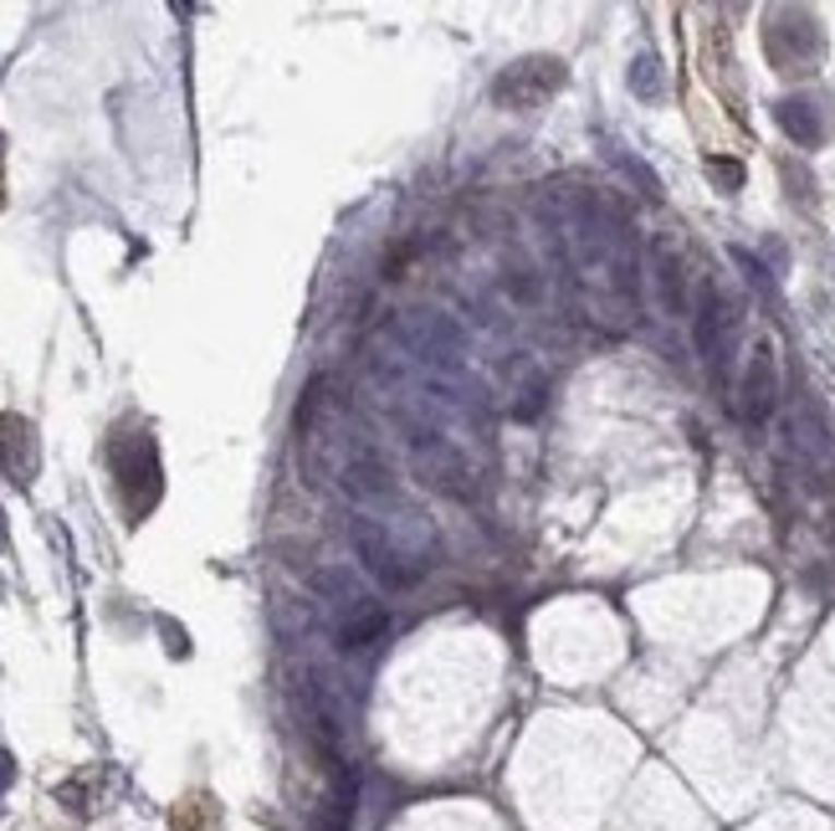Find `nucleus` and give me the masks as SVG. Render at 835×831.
I'll list each match as a JSON object with an SVG mask.
<instances>
[{"mask_svg":"<svg viewBox=\"0 0 835 831\" xmlns=\"http://www.w3.org/2000/svg\"><path fill=\"white\" fill-rule=\"evenodd\" d=\"M779 411V365H774V344L759 340L749 349L743 380H738V416L749 426H764Z\"/></svg>","mask_w":835,"mask_h":831,"instance_id":"39448f33","label":"nucleus"},{"mask_svg":"<svg viewBox=\"0 0 835 831\" xmlns=\"http://www.w3.org/2000/svg\"><path fill=\"white\" fill-rule=\"evenodd\" d=\"M0 462H5V473L11 483H32L36 467H41V447H36V426L26 416H5L0 422Z\"/></svg>","mask_w":835,"mask_h":831,"instance_id":"6e6552de","label":"nucleus"},{"mask_svg":"<svg viewBox=\"0 0 835 831\" xmlns=\"http://www.w3.org/2000/svg\"><path fill=\"white\" fill-rule=\"evenodd\" d=\"M0 549H5V513H0Z\"/></svg>","mask_w":835,"mask_h":831,"instance_id":"aec40b11","label":"nucleus"},{"mask_svg":"<svg viewBox=\"0 0 835 831\" xmlns=\"http://www.w3.org/2000/svg\"><path fill=\"white\" fill-rule=\"evenodd\" d=\"M349 544H354V560L365 565L384 591H410L436 565L431 555H410L405 544H395V534L380 519H369V513H354L349 519Z\"/></svg>","mask_w":835,"mask_h":831,"instance_id":"7ed1b4c3","label":"nucleus"},{"mask_svg":"<svg viewBox=\"0 0 835 831\" xmlns=\"http://www.w3.org/2000/svg\"><path fill=\"white\" fill-rule=\"evenodd\" d=\"M707 170H713V180L728 186V190L743 186V165H733V159H707Z\"/></svg>","mask_w":835,"mask_h":831,"instance_id":"a211bd4d","label":"nucleus"},{"mask_svg":"<svg viewBox=\"0 0 835 831\" xmlns=\"http://www.w3.org/2000/svg\"><path fill=\"white\" fill-rule=\"evenodd\" d=\"M313 591L329 601L338 612V621H349L354 612H365V606H374L369 601V591L354 580V570H344V565H323V570H313Z\"/></svg>","mask_w":835,"mask_h":831,"instance_id":"9b49d317","label":"nucleus"},{"mask_svg":"<svg viewBox=\"0 0 835 831\" xmlns=\"http://www.w3.org/2000/svg\"><path fill=\"white\" fill-rule=\"evenodd\" d=\"M779 129H785L795 144H820L825 139V114H820V98H785L779 103Z\"/></svg>","mask_w":835,"mask_h":831,"instance_id":"ddd939ff","label":"nucleus"},{"mask_svg":"<svg viewBox=\"0 0 835 831\" xmlns=\"http://www.w3.org/2000/svg\"><path fill=\"white\" fill-rule=\"evenodd\" d=\"M508 375H513V416L534 422L538 411L549 406V375H544V365L534 355H518Z\"/></svg>","mask_w":835,"mask_h":831,"instance_id":"f8f14e48","label":"nucleus"},{"mask_svg":"<svg viewBox=\"0 0 835 831\" xmlns=\"http://www.w3.org/2000/svg\"><path fill=\"white\" fill-rule=\"evenodd\" d=\"M390 631V612L384 606H365V612H354L349 621H338V646L344 652H365V646H374Z\"/></svg>","mask_w":835,"mask_h":831,"instance_id":"2eb2a0df","label":"nucleus"},{"mask_svg":"<svg viewBox=\"0 0 835 831\" xmlns=\"http://www.w3.org/2000/svg\"><path fill=\"white\" fill-rule=\"evenodd\" d=\"M508 298L518 308H538L544 304V277L534 268H508Z\"/></svg>","mask_w":835,"mask_h":831,"instance_id":"f3484780","label":"nucleus"},{"mask_svg":"<svg viewBox=\"0 0 835 831\" xmlns=\"http://www.w3.org/2000/svg\"><path fill=\"white\" fill-rule=\"evenodd\" d=\"M405 447H410V467L426 488L446 492V498H472L477 492V473H472V458L456 447L452 437H441L431 426L405 422Z\"/></svg>","mask_w":835,"mask_h":831,"instance_id":"20e7f679","label":"nucleus"},{"mask_svg":"<svg viewBox=\"0 0 835 831\" xmlns=\"http://www.w3.org/2000/svg\"><path fill=\"white\" fill-rule=\"evenodd\" d=\"M553 87H564V62L538 57V62H513V68L502 72L498 83H492V98L502 108H534V103L549 98Z\"/></svg>","mask_w":835,"mask_h":831,"instance_id":"423d86ee","label":"nucleus"},{"mask_svg":"<svg viewBox=\"0 0 835 831\" xmlns=\"http://www.w3.org/2000/svg\"><path fill=\"white\" fill-rule=\"evenodd\" d=\"M114 467H118V483H123V498H129V503H134V483L139 477H144V483H150L154 492H159V483H154V477H159V467H154V447L144 437L134 441V447H118L114 452Z\"/></svg>","mask_w":835,"mask_h":831,"instance_id":"4468645a","label":"nucleus"},{"mask_svg":"<svg viewBox=\"0 0 835 831\" xmlns=\"http://www.w3.org/2000/svg\"><path fill=\"white\" fill-rule=\"evenodd\" d=\"M338 488H344V498H349V503H380V498H390V492H395V477H390L384 458L359 452V458L338 473Z\"/></svg>","mask_w":835,"mask_h":831,"instance_id":"1a4fd4ad","label":"nucleus"},{"mask_svg":"<svg viewBox=\"0 0 835 831\" xmlns=\"http://www.w3.org/2000/svg\"><path fill=\"white\" fill-rule=\"evenodd\" d=\"M631 93L635 98H646V103H656L661 93H667V78H661V62H656L652 51H641L631 62Z\"/></svg>","mask_w":835,"mask_h":831,"instance_id":"dca6fc26","label":"nucleus"},{"mask_svg":"<svg viewBox=\"0 0 835 831\" xmlns=\"http://www.w3.org/2000/svg\"><path fill=\"white\" fill-rule=\"evenodd\" d=\"M11 781H16V760H11V755L0 749V796L11 791Z\"/></svg>","mask_w":835,"mask_h":831,"instance_id":"6ab92c4d","label":"nucleus"},{"mask_svg":"<svg viewBox=\"0 0 835 831\" xmlns=\"http://www.w3.org/2000/svg\"><path fill=\"white\" fill-rule=\"evenodd\" d=\"M652 283H656V298H661V313L667 319H687V272L677 247H667V241L652 247Z\"/></svg>","mask_w":835,"mask_h":831,"instance_id":"9d476101","label":"nucleus"},{"mask_svg":"<svg viewBox=\"0 0 835 831\" xmlns=\"http://www.w3.org/2000/svg\"><path fill=\"white\" fill-rule=\"evenodd\" d=\"M569 241H574V288L585 298V313L600 329H631L641 308V257L625 221L600 205H585L569 221Z\"/></svg>","mask_w":835,"mask_h":831,"instance_id":"f257e3e1","label":"nucleus"},{"mask_svg":"<svg viewBox=\"0 0 835 831\" xmlns=\"http://www.w3.org/2000/svg\"><path fill=\"white\" fill-rule=\"evenodd\" d=\"M728 329H733V313L723 308V293L713 283H702V298H697V313H692V344L697 355L723 370V349H728Z\"/></svg>","mask_w":835,"mask_h":831,"instance_id":"0eeeda50","label":"nucleus"},{"mask_svg":"<svg viewBox=\"0 0 835 831\" xmlns=\"http://www.w3.org/2000/svg\"><path fill=\"white\" fill-rule=\"evenodd\" d=\"M390 340L401 344L416 365H426L436 380H452V385H456V380H467L472 344H467V329H462L452 313H436V308H410V313H401V319H395Z\"/></svg>","mask_w":835,"mask_h":831,"instance_id":"f03ea898","label":"nucleus"}]
</instances>
